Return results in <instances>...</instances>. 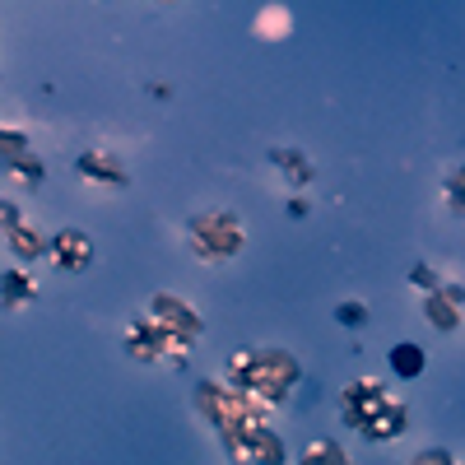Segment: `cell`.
<instances>
[{
	"mask_svg": "<svg viewBox=\"0 0 465 465\" xmlns=\"http://www.w3.org/2000/svg\"><path fill=\"white\" fill-rule=\"evenodd\" d=\"M391 363H396L401 377H419V372H423V354H419L414 344H396V349H391Z\"/></svg>",
	"mask_w": 465,
	"mask_h": 465,
	"instance_id": "cell-1",
	"label": "cell"
}]
</instances>
